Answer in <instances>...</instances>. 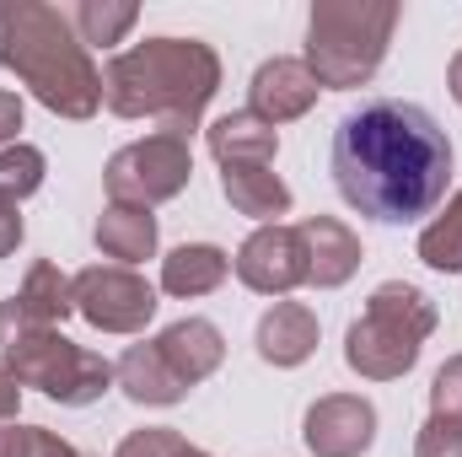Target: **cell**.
Returning a JSON list of instances; mask_svg holds the SVG:
<instances>
[{
	"mask_svg": "<svg viewBox=\"0 0 462 457\" xmlns=\"http://www.w3.org/2000/svg\"><path fill=\"white\" fill-rule=\"evenodd\" d=\"M420 258L441 275H457L462 269V189L447 200V210L420 231Z\"/></svg>",
	"mask_w": 462,
	"mask_h": 457,
	"instance_id": "7402d4cb",
	"label": "cell"
},
{
	"mask_svg": "<svg viewBox=\"0 0 462 457\" xmlns=\"http://www.w3.org/2000/svg\"><path fill=\"white\" fill-rule=\"evenodd\" d=\"M0 65L60 118H92L103 108V70L70 27V11L43 0L0 5Z\"/></svg>",
	"mask_w": 462,
	"mask_h": 457,
	"instance_id": "3957f363",
	"label": "cell"
},
{
	"mask_svg": "<svg viewBox=\"0 0 462 457\" xmlns=\"http://www.w3.org/2000/svg\"><path fill=\"white\" fill-rule=\"evenodd\" d=\"M156 350H162L167 371H172L183 387L205 382V377L221 371V360H226V340H221V329H216L210 318H178L172 329L156 334Z\"/></svg>",
	"mask_w": 462,
	"mask_h": 457,
	"instance_id": "4fadbf2b",
	"label": "cell"
},
{
	"mask_svg": "<svg viewBox=\"0 0 462 457\" xmlns=\"http://www.w3.org/2000/svg\"><path fill=\"white\" fill-rule=\"evenodd\" d=\"M97 247L118 258L124 269H134V264H145L151 253H156V216L145 210V205H108L103 216H97Z\"/></svg>",
	"mask_w": 462,
	"mask_h": 457,
	"instance_id": "ffe728a7",
	"label": "cell"
},
{
	"mask_svg": "<svg viewBox=\"0 0 462 457\" xmlns=\"http://www.w3.org/2000/svg\"><path fill=\"white\" fill-rule=\"evenodd\" d=\"M134 22H140V5H129V0H81V5L70 11L76 38H81V43H97V49L118 43Z\"/></svg>",
	"mask_w": 462,
	"mask_h": 457,
	"instance_id": "44dd1931",
	"label": "cell"
},
{
	"mask_svg": "<svg viewBox=\"0 0 462 457\" xmlns=\"http://www.w3.org/2000/svg\"><path fill=\"white\" fill-rule=\"evenodd\" d=\"M430 334H436V302L409 280H387L371 291L365 312L349 323L345 360L365 382H393L420 360Z\"/></svg>",
	"mask_w": 462,
	"mask_h": 457,
	"instance_id": "5b68a950",
	"label": "cell"
},
{
	"mask_svg": "<svg viewBox=\"0 0 462 457\" xmlns=\"http://www.w3.org/2000/svg\"><path fill=\"white\" fill-rule=\"evenodd\" d=\"M318 76L307 70V60H263L253 70V87H247V114H258L263 124H291L318 103Z\"/></svg>",
	"mask_w": 462,
	"mask_h": 457,
	"instance_id": "7c38bea8",
	"label": "cell"
},
{
	"mask_svg": "<svg viewBox=\"0 0 462 457\" xmlns=\"http://www.w3.org/2000/svg\"><path fill=\"white\" fill-rule=\"evenodd\" d=\"M328 173L349 210L382 227H409L447 200L452 140L420 103L371 98L339 118L328 145Z\"/></svg>",
	"mask_w": 462,
	"mask_h": 457,
	"instance_id": "6da1fadb",
	"label": "cell"
},
{
	"mask_svg": "<svg viewBox=\"0 0 462 457\" xmlns=\"http://www.w3.org/2000/svg\"><path fill=\"white\" fill-rule=\"evenodd\" d=\"M236 280L258 296H291L296 285H307V247L296 227H258L231 258Z\"/></svg>",
	"mask_w": 462,
	"mask_h": 457,
	"instance_id": "9c48e42d",
	"label": "cell"
},
{
	"mask_svg": "<svg viewBox=\"0 0 462 457\" xmlns=\"http://www.w3.org/2000/svg\"><path fill=\"white\" fill-rule=\"evenodd\" d=\"M447 87H452V98L462 103V49L452 54V70H447Z\"/></svg>",
	"mask_w": 462,
	"mask_h": 457,
	"instance_id": "4dcf8cb0",
	"label": "cell"
},
{
	"mask_svg": "<svg viewBox=\"0 0 462 457\" xmlns=\"http://www.w3.org/2000/svg\"><path fill=\"white\" fill-rule=\"evenodd\" d=\"M114 382L124 387V398H129V404H178V398L189 393V387L167 371V360H162L156 340L129 344V350L114 360Z\"/></svg>",
	"mask_w": 462,
	"mask_h": 457,
	"instance_id": "e0dca14e",
	"label": "cell"
},
{
	"mask_svg": "<svg viewBox=\"0 0 462 457\" xmlns=\"http://www.w3.org/2000/svg\"><path fill=\"white\" fill-rule=\"evenodd\" d=\"M0 457H81L65 436L43 431V425H5L0 431Z\"/></svg>",
	"mask_w": 462,
	"mask_h": 457,
	"instance_id": "cb8c5ba5",
	"label": "cell"
},
{
	"mask_svg": "<svg viewBox=\"0 0 462 457\" xmlns=\"http://www.w3.org/2000/svg\"><path fill=\"white\" fill-rule=\"evenodd\" d=\"M194 178V151H189V135H145L134 145H124L108 156L103 167V183H108V200L118 205H162V200H178Z\"/></svg>",
	"mask_w": 462,
	"mask_h": 457,
	"instance_id": "52a82bcc",
	"label": "cell"
},
{
	"mask_svg": "<svg viewBox=\"0 0 462 457\" xmlns=\"http://www.w3.org/2000/svg\"><path fill=\"white\" fill-rule=\"evenodd\" d=\"M430 415L462 420V355H452V360L430 377Z\"/></svg>",
	"mask_w": 462,
	"mask_h": 457,
	"instance_id": "4316f807",
	"label": "cell"
},
{
	"mask_svg": "<svg viewBox=\"0 0 462 457\" xmlns=\"http://www.w3.org/2000/svg\"><path fill=\"white\" fill-rule=\"evenodd\" d=\"M189 447L178 431H167V425H145V431H129L124 442H118L114 457H178Z\"/></svg>",
	"mask_w": 462,
	"mask_h": 457,
	"instance_id": "484cf974",
	"label": "cell"
},
{
	"mask_svg": "<svg viewBox=\"0 0 462 457\" xmlns=\"http://www.w3.org/2000/svg\"><path fill=\"white\" fill-rule=\"evenodd\" d=\"M398 22V0H318L307 22V70L318 76V87L334 92L365 87L387 60Z\"/></svg>",
	"mask_w": 462,
	"mask_h": 457,
	"instance_id": "277c9868",
	"label": "cell"
},
{
	"mask_svg": "<svg viewBox=\"0 0 462 457\" xmlns=\"http://www.w3.org/2000/svg\"><path fill=\"white\" fill-rule=\"evenodd\" d=\"M296 231H301V247H307V285L334 291V285H345L349 275L360 269V237H355L345 221H334V216H307Z\"/></svg>",
	"mask_w": 462,
	"mask_h": 457,
	"instance_id": "5bb4252c",
	"label": "cell"
},
{
	"mask_svg": "<svg viewBox=\"0 0 462 457\" xmlns=\"http://www.w3.org/2000/svg\"><path fill=\"white\" fill-rule=\"evenodd\" d=\"M43 189V151L38 145H11V151H0V194L5 200H27V194H38Z\"/></svg>",
	"mask_w": 462,
	"mask_h": 457,
	"instance_id": "603a6c76",
	"label": "cell"
},
{
	"mask_svg": "<svg viewBox=\"0 0 462 457\" xmlns=\"http://www.w3.org/2000/svg\"><path fill=\"white\" fill-rule=\"evenodd\" d=\"M16 129H22V98H16V92H0V151L22 145Z\"/></svg>",
	"mask_w": 462,
	"mask_h": 457,
	"instance_id": "f1b7e54d",
	"label": "cell"
},
{
	"mask_svg": "<svg viewBox=\"0 0 462 457\" xmlns=\"http://www.w3.org/2000/svg\"><path fill=\"white\" fill-rule=\"evenodd\" d=\"M70 291H76V312L103 334H140L156 318L151 280L124 269V264H87L70 280Z\"/></svg>",
	"mask_w": 462,
	"mask_h": 457,
	"instance_id": "ba28073f",
	"label": "cell"
},
{
	"mask_svg": "<svg viewBox=\"0 0 462 457\" xmlns=\"http://www.w3.org/2000/svg\"><path fill=\"white\" fill-rule=\"evenodd\" d=\"M0 360L22 387H38L43 398L65 404V409H87L114 387V360H103L87 344L65 340L60 329L16 334L11 344H0Z\"/></svg>",
	"mask_w": 462,
	"mask_h": 457,
	"instance_id": "8992f818",
	"label": "cell"
},
{
	"mask_svg": "<svg viewBox=\"0 0 462 457\" xmlns=\"http://www.w3.org/2000/svg\"><path fill=\"white\" fill-rule=\"evenodd\" d=\"M205 145H210V156L226 167V162H269L274 167V151H280V129L274 124H263L258 114H226L216 118L210 129H205Z\"/></svg>",
	"mask_w": 462,
	"mask_h": 457,
	"instance_id": "d6986e66",
	"label": "cell"
},
{
	"mask_svg": "<svg viewBox=\"0 0 462 457\" xmlns=\"http://www.w3.org/2000/svg\"><path fill=\"white\" fill-rule=\"evenodd\" d=\"M258 355L269 366H301L312 350H318V312L307 302H274L263 318H258Z\"/></svg>",
	"mask_w": 462,
	"mask_h": 457,
	"instance_id": "2e32d148",
	"label": "cell"
},
{
	"mask_svg": "<svg viewBox=\"0 0 462 457\" xmlns=\"http://www.w3.org/2000/svg\"><path fill=\"white\" fill-rule=\"evenodd\" d=\"M221 194L231 200L236 216H253L263 227H280V216L291 210V189L280 183V173L269 162H226L221 167Z\"/></svg>",
	"mask_w": 462,
	"mask_h": 457,
	"instance_id": "9a60e30c",
	"label": "cell"
},
{
	"mask_svg": "<svg viewBox=\"0 0 462 457\" xmlns=\"http://www.w3.org/2000/svg\"><path fill=\"white\" fill-rule=\"evenodd\" d=\"M221 92V60L199 38H145L103 70V103L118 118H156L167 135H189Z\"/></svg>",
	"mask_w": 462,
	"mask_h": 457,
	"instance_id": "7a4b0ae2",
	"label": "cell"
},
{
	"mask_svg": "<svg viewBox=\"0 0 462 457\" xmlns=\"http://www.w3.org/2000/svg\"><path fill=\"white\" fill-rule=\"evenodd\" d=\"M414 457H462V420H452V415H430V420L420 425Z\"/></svg>",
	"mask_w": 462,
	"mask_h": 457,
	"instance_id": "d4e9b609",
	"label": "cell"
},
{
	"mask_svg": "<svg viewBox=\"0 0 462 457\" xmlns=\"http://www.w3.org/2000/svg\"><path fill=\"white\" fill-rule=\"evenodd\" d=\"M301 442L312 457H360L376 442V409L360 393H328L307 409Z\"/></svg>",
	"mask_w": 462,
	"mask_h": 457,
	"instance_id": "8fae6325",
	"label": "cell"
},
{
	"mask_svg": "<svg viewBox=\"0 0 462 457\" xmlns=\"http://www.w3.org/2000/svg\"><path fill=\"white\" fill-rule=\"evenodd\" d=\"M231 275V258L216 242H183L162 258V291L167 296H210L221 280Z\"/></svg>",
	"mask_w": 462,
	"mask_h": 457,
	"instance_id": "ac0fdd59",
	"label": "cell"
},
{
	"mask_svg": "<svg viewBox=\"0 0 462 457\" xmlns=\"http://www.w3.org/2000/svg\"><path fill=\"white\" fill-rule=\"evenodd\" d=\"M70 312H76L70 275L60 264L38 258L27 269V280H22V291L0 302V344H11L16 334H32V329H60Z\"/></svg>",
	"mask_w": 462,
	"mask_h": 457,
	"instance_id": "30bf717a",
	"label": "cell"
},
{
	"mask_svg": "<svg viewBox=\"0 0 462 457\" xmlns=\"http://www.w3.org/2000/svg\"><path fill=\"white\" fill-rule=\"evenodd\" d=\"M16 409H22V382L5 371V360H0V431L5 425H16Z\"/></svg>",
	"mask_w": 462,
	"mask_h": 457,
	"instance_id": "f546056e",
	"label": "cell"
},
{
	"mask_svg": "<svg viewBox=\"0 0 462 457\" xmlns=\"http://www.w3.org/2000/svg\"><path fill=\"white\" fill-rule=\"evenodd\" d=\"M16 247H22V210H16V200L0 194V258H11Z\"/></svg>",
	"mask_w": 462,
	"mask_h": 457,
	"instance_id": "83f0119b",
	"label": "cell"
},
{
	"mask_svg": "<svg viewBox=\"0 0 462 457\" xmlns=\"http://www.w3.org/2000/svg\"><path fill=\"white\" fill-rule=\"evenodd\" d=\"M178 457H210V452H205V447H183Z\"/></svg>",
	"mask_w": 462,
	"mask_h": 457,
	"instance_id": "1f68e13d",
	"label": "cell"
}]
</instances>
